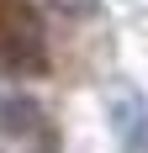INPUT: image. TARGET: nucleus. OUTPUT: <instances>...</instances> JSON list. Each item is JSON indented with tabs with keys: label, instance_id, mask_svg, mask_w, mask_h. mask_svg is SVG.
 I'll return each instance as SVG.
<instances>
[{
	"label": "nucleus",
	"instance_id": "obj_1",
	"mask_svg": "<svg viewBox=\"0 0 148 153\" xmlns=\"http://www.w3.org/2000/svg\"><path fill=\"white\" fill-rule=\"evenodd\" d=\"M111 137L122 153H148V100L138 90H117L111 95Z\"/></svg>",
	"mask_w": 148,
	"mask_h": 153
},
{
	"label": "nucleus",
	"instance_id": "obj_2",
	"mask_svg": "<svg viewBox=\"0 0 148 153\" xmlns=\"http://www.w3.org/2000/svg\"><path fill=\"white\" fill-rule=\"evenodd\" d=\"M37 116H43V111H37V100H27V95H5V100H0V132H16V137H21V132H37Z\"/></svg>",
	"mask_w": 148,
	"mask_h": 153
},
{
	"label": "nucleus",
	"instance_id": "obj_3",
	"mask_svg": "<svg viewBox=\"0 0 148 153\" xmlns=\"http://www.w3.org/2000/svg\"><path fill=\"white\" fill-rule=\"evenodd\" d=\"M58 5H64V11H74V16H90L101 0H58Z\"/></svg>",
	"mask_w": 148,
	"mask_h": 153
}]
</instances>
